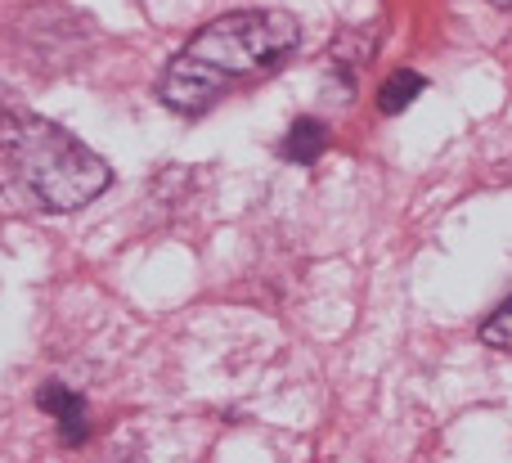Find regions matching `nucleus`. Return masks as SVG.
I'll use <instances>...</instances> for the list:
<instances>
[{
	"label": "nucleus",
	"mask_w": 512,
	"mask_h": 463,
	"mask_svg": "<svg viewBox=\"0 0 512 463\" xmlns=\"http://www.w3.org/2000/svg\"><path fill=\"white\" fill-rule=\"evenodd\" d=\"M36 405H41L45 414H54L63 446H81V441L90 437V405L81 401V396L72 392V387H63V383H45L41 392H36Z\"/></svg>",
	"instance_id": "7ed1b4c3"
},
{
	"label": "nucleus",
	"mask_w": 512,
	"mask_h": 463,
	"mask_svg": "<svg viewBox=\"0 0 512 463\" xmlns=\"http://www.w3.org/2000/svg\"><path fill=\"white\" fill-rule=\"evenodd\" d=\"M113 180L108 162L45 117L0 122V194L36 212H77Z\"/></svg>",
	"instance_id": "f03ea898"
},
{
	"label": "nucleus",
	"mask_w": 512,
	"mask_h": 463,
	"mask_svg": "<svg viewBox=\"0 0 512 463\" xmlns=\"http://www.w3.org/2000/svg\"><path fill=\"white\" fill-rule=\"evenodd\" d=\"M423 90H427V81L418 77V72H409V68L405 72H391V77L382 81V90H378V108L387 117H396V113H405V108L414 104Z\"/></svg>",
	"instance_id": "39448f33"
},
{
	"label": "nucleus",
	"mask_w": 512,
	"mask_h": 463,
	"mask_svg": "<svg viewBox=\"0 0 512 463\" xmlns=\"http://www.w3.org/2000/svg\"><path fill=\"white\" fill-rule=\"evenodd\" d=\"M481 342L495 351H512V293L490 311V320L481 324Z\"/></svg>",
	"instance_id": "423d86ee"
},
{
	"label": "nucleus",
	"mask_w": 512,
	"mask_h": 463,
	"mask_svg": "<svg viewBox=\"0 0 512 463\" xmlns=\"http://www.w3.org/2000/svg\"><path fill=\"white\" fill-rule=\"evenodd\" d=\"M301 41V27L283 9H239L221 14L167 63L158 99L176 113H203L234 81L279 68Z\"/></svg>",
	"instance_id": "f257e3e1"
},
{
	"label": "nucleus",
	"mask_w": 512,
	"mask_h": 463,
	"mask_svg": "<svg viewBox=\"0 0 512 463\" xmlns=\"http://www.w3.org/2000/svg\"><path fill=\"white\" fill-rule=\"evenodd\" d=\"M108 463H144V455L140 450H113V459Z\"/></svg>",
	"instance_id": "0eeeda50"
},
{
	"label": "nucleus",
	"mask_w": 512,
	"mask_h": 463,
	"mask_svg": "<svg viewBox=\"0 0 512 463\" xmlns=\"http://www.w3.org/2000/svg\"><path fill=\"white\" fill-rule=\"evenodd\" d=\"M490 5H499V9H512V0H490Z\"/></svg>",
	"instance_id": "6e6552de"
},
{
	"label": "nucleus",
	"mask_w": 512,
	"mask_h": 463,
	"mask_svg": "<svg viewBox=\"0 0 512 463\" xmlns=\"http://www.w3.org/2000/svg\"><path fill=\"white\" fill-rule=\"evenodd\" d=\"M324 149H328V131H324V122H315V117L292 122L288 135H283V144H279V153L288 162H297V167H310Z\"/></svg>",
	"instance_id": "20e7f679"
}]
</instances>
